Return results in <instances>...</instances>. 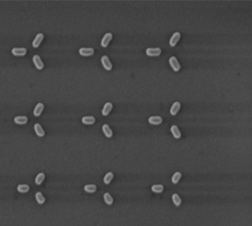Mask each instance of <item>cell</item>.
<instances>
[{"label": "cell", "mask_w": 252, "mask_h": 226, "mask_svg": "<svg viewBox=\"0 0 252 226\" xmlns=\"http://www.w3.org/2000/svg\"><path fill=\"white\" fill-rule=\"evenodd\" d=\"M95 118L94 116H85L82 118V122L86 125H91L95 123Z\"/></svg>", "instance_id": "obj_15"}, {"label": "cell", "mask_w": 252, "mask_h": 226, "mask_svg": "<svg viewBox=\"0 0 252 226\" xmlns=\"http://www.w3.org/2000/svg\"><path fill=\"white\" fill-rule=\"evenodd\" d=\"M181 177H182V173H181V172H176L172 176L171 181H172V183H174V184H177L180 181V179H181Z\"/></svg>", "instance_id": "obj_27"}, {"label": "cell", "mask_w": 252, "mask_h": 226, "mask_svg": "<svg viewBox=\"0 0 252 226\" xmlns=\"http://www.w3.org/2000/svg\"><path fill=\"white\" fill-rule=\"evenodd\" d=\"M172 200L174 204L175 205V207H177L181 206V202H182V200H181V198L179 196L178 194H174V195H172Z\"/></svg>", "instance_id": "obj_21"}, {"label": "cell", "mask_w": 252, "mask_h": 226, "mask_svg": "<svg viewBox=\"0 0 252 226\" xmlns=\"http://www.w3.org/2000/svg\"><path fill=\"white\" fill-rule=\"evenodd\" d=\"M169 63H170L171 66V68H172L174 72H178L181 70V64H180V63L178 62L177 58H176L175 57H174V56L171 57V58H170V59H169Z\"/></svg>", "instance_id": "obj_4"}, {"label": "cell", "mask_w": 252, "mask_h": 226, "mask_svg": "<svg viewBox=\"0 0 252 226\" xmlns=\"http://www.w3.org/2000/svg\"><path fill=\"white\" fill-rule=\"evenodd\" d=\"M112 109H113V103H110V102H108V103H105V105L104 106V108L102 109V115L104 116H106V115H109V113L111 112Z\"/></svg>", "instance_id": "obj_14"}, {"label": "cell", "mask_w": 252, "mask_h": 226, "mask_svg": "<svg viewBox=\"0 0 252 226\" xmlns=\"http://www.w3.org/2000/svg\"><path fill=\"white\" fill-rule=\"evenodd\" d=\"M151 190L154 193H162L164 190V186L162 185H153L151 187Z\"/></svg>", "instance_id": "obj_26"}, {"label": "cell", "mask_w": 252, "mask_h": 226, "mask_svg": "<svg viewBox=\"0 0 252 226\" xmlns=\"http://www.w3.org/2000/svg\"><path fill=\"white\" fill-rule=\"evenodd\" d=\"M34 131H35V133L39 137H43L45 136V131H44L42 126L40 125V124L36 123L34 124Z\"/></svg>", "instance_id": "obj_13"}, {"label": "cell", "mask_w": 252, "mask_h": 226, "mask_svg": "<svg viewBox=\"0 0 252 226\" xmlns=\"http://www.w3.org/2000/svg\"><path fill=\"white\" fill-rule=\"evenodd\" d=\"M33 63L35 65V66L36 67L37 70H41L43 69L44 67V63L42 62V59L40 58L39 55H34L33 58Z\"/></svg>", "instance_id": "obj_7"}, {"label": "cell", "mask_w": 252, "mask_h": 226, "mask_svg": "<svg viewBox=\"0 0 252 226\" xmlns=\"http://www.w3.org/2000/svg\"><path fill=\"white\" fill-rule=\"evenodd\" d=\"M101 63H102L103 66L105 70H107V71H110L113 68V65H112L111 62H110V59L108 58L106 55H104L101 57Z\"/></svg>", "instance_id": "obj_2"}, {"label": "cell", "mask_w": 252, "mask_h": 226, "mask_svg": "<svg viewBox=\"0 0 252 226\" xmlns=\"http://www.w3.org/2000/svg\"><path fill=\"white\" fill-rule=\"evenodd\" d=\"M45 176L43 173H39L35 179V183L37 185H40L45 180Z\"/></svg>", "instance_id": "obj_22"}, {"label": "cell", "mask_w": 252, "mask_h": 226, "mask_svg": "<svg viewBox=\"0 0 252 226\" xmlns=\"http://www.w3.org/2000/svg\"><path fill=\"white\" fill-rule=\"evenodd\" d=\"M104 199L105 203H106L107 205H112V204H113V198L110 193L106 192V193L104 195Z\"/></svg>", "instance_id": "obj_24"}, {"label": "cell", "mask_w": 252, "mask_h": 226, "mask_svg": "<svg viewBox=\"0 0 252 226\" xmlns=\"http://www.w3.org/2000/svg\"><path fill=\"white\" fill-rule=\"evenodd\" d=\"M181 104L180 102H175V103H173L172 106L171 107L170 109V113L171 115H176L177 114V112H179V110L181 109Z\"/></svg>", "instance_id": "obj_12"}, {"label": "cell", "mask_w": 252, "mask_h": 226, "mask_svg": "<svg viewBox=\"0 0 252 226\" xmlns=\"http://www.w3.org/2000/svg\"><path fill=\"white\" fill-rule=\"evenodd\" d=\"M113 38V34L110 33H106L104 37H103L102 40H101V46L103 48H106L110 42V41Z\"/></svg>", "instance_id": "obj_6"}, {"label": "cell", "mask_w": 252, "mask_h": 226, "mask_svg": "<svg viewBox=\"0 0 252 226\" xmlns=\"http://www.w3.org/2000/svg\"><path fill=\"white\" fill-rule=\"evenodd\" d=\"M14 122L18 125H24V124H26L27 123L28 118L26 116H24V115H19V116H16L14 118Z\"/></svg>", "instance_id": "obj_10"}, {"label": "cell", "mask_w": 252, "mask_h": 226, "mask_svg": "<svg viewBox=\"0 0 252 226\" xmlns=\"http://www.w3.org/2000/svg\"><path fill=\"white\" fill-rule=\"evenodd\" d=\"M17 189L20 193H27L30 191V186L26 184H20L17 187Z\"/></svg>", "instance_id": "obj_20"}, {"label": "cell", "mask_w": 252, "mask_h": 226, "mask_svg": "<svg viewBox=\"0 0 252 226\" xmlns=\"http://www.w3.org/2000/svg\"><path fill=\"white\" fill-rule=\"evenodd\" d=\"M35 197H36V200L37 203H38L39 204H43V203H45V197L43 196V195H42L40 191L36 192Z\"/></svg>", "instance_id": "obj_23"}, {"label": "cell", "mask_w": 252, "mask_h": 226, "mask_svg": "<svg viewBox=\"0 0 252 226\" xmlns=\"http://www.w3.org/2000/svg\"><path fill=\"white\" fill-rule=\"evenodd\" d=\"M43 38H44V35L42 34V33H39V34H37L36 36L35 37V38L33 39V43H32L33 47L35 48H37L39 47V45H41V43H42Z\"/></svg>", "instance_id": "obj_9"}, {"label": "cell", "mask_w": 252, "mask_h": 226, "mask_svg": "<svg viewBox=\"0 0 252 226\" xmlns=\"http://www.w3.org/2000/svg\"><path fill=\"white\" fill-rule=\"evenodd\" d=\"M148 121H149V123L153 124V125H158V124L162 123L163 119H162V118L161 116H158V115H157V116L150 117L149 119H148Z\"/></svg>", "instance_id": "obj_11"}, {"label": "cell", "mask_w": 252, "mask_h": 226, "mask_svg": "<svg viewBox=\"0 0 252 226\" xmlns=\"http://www.w3.org/2000/svg\"><path fill=\"white\" fill-rule=\"evenodd\" d=\"M79 53L83 57H90L94 54V50L92 48H81L79 50Z\"/></svg>", "instance_id": "obj_5"}, {"label": "cell", "mask_w": 252, "mask_h": 226, "mask_svg": "<svg viewBox=\"0 0 252 226\" xmlns=\"http://www.w3.org/2000/svg\"><path fill=\"white\" fill-rule=\"evenodd\" d=\"M43 109H44V104L43 103H39L36 106L35 109H34V111H33V115H35L36 117L39 116V115L42 114Z\"/></svg>", "instance_id": "obj_17"}, {"label": "cell", "mask_w": 252, "mask_h": 226, "mask_svg": "<svg viewBox=\"0 0 252 226\" xmlns=\"http://www.w3.org/2000/svg\"><path fill=\"white\" fill-rule=\"evenodd\" d=\"M162 53V49L159 48H148L146 50V55L149 57H158Z\"/></svg>", "instance_id": "obj_1"}, {"label": "cell", "mask_w": 252, "mask_h": 226, "mask_svg": "<svg viewBox=\"0 0 252 226\" xmlns=\"http://www.w3.org/2000/svg\"><path fill=\"white\" fill-rule=\"evenodd\" d=\"M171 131L175 139H180L181 137V132L177 125H172L171 127Z\"/></svg>", "instance_id": "obj_16"}, {"label": "cell", "mask_w": 252, "mask_h": 226, "mask_svg": "<svg viewBox=\"0 0 252 226\" xmlns=\"http://www.w3.org/2000/svg\"><path fill=\"white\" fill-rule=\"evenodd\" d=\"M27 50L26 48H14L11 50V54L16 57H24L26 55Z\"/></svg>", "instance_id": "obj_3"}, {"label": "cell", "mask_w": 252, "mask_h": 226, "mask_svg": "<svg viewBox=\"0 0 252 226\" xmlns=\"http://www.w3.org/2000/svg\"><path fill=\"white\" fill-rule=\"evenodd\" d=\"M102 131L103 132H104V135L106 136L107 138H111L112 136H113V131H112L111 128L109 127V125L106 124H105L103 125Z\"/></svg>", "instance_id": "obj_18"}, {"label": "cell", "mask_w": 252, "mask_h": 226, "mask_svg": "<svg viewBox=\"0 0 252 226\" xmlns=\"http://www.w3.org/2000/svg\"><path fill=\"white\" fill-rule=\"evenodd\" d=\"M84 190L85 191H86L87 193H94L96 191H97V185L94 184H91V185H86L84 187Z\"/></svg>", "instance_id": "obj_19"}, {"label": "cell", "mask_w": 252, "mask_h": 226, "mask_svg": "<svg viewBox=\"0 0 252 226\" xmlns=\"http://www.w3.org/2000/svg\"><path fill=\"white\" fill-rule=\"evenodd\" d=\"M113 177H114V175H113V173L112 172L107 173L105 175L104 178V183L106 185H109L110 183H111V181L113 180Z\"/></svg>", "instance_id": "obj_25"}, {"label": "cell", "mask_w": 252, "mask_h": 226, "mask_svg": "<svg viewBox=\"0 0 252 226\" xmlns=\"http://www.w3.org/2000/svg\"><path fill=\"white\" fill-rule=\"evenodd\" d=\"M181 37V33H178V32L174 33L172 35V36L171 37L170 41H169V45H171V47H175L176 45H177V42H178V41L180 40Z\"/></svg>", "instance_id": "obj_8"}]
</instances>
